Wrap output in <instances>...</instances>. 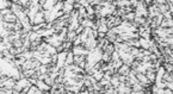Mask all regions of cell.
I'll return each instance as SVG.
<instances>
[{"mask_svg":"<svg viewBox=\"0 0 173 94\" xmlns=\"http://www.w3.org/2000/svg\"><path fill=\"white\" fill-rule=\"evenodd\" d=\"M35 85H36V86H37V87H38L43 93H49V89H50V87H51V86L47 85L43 80H37Z\"/></svg>","mask_w":173,"mask_h":94,"instance_id":"1","label":"cell"},{"mask_svg":"<svg viewBox=\"0 0 173 94\" xmlns=\"http://www.w3.org/2000/svg\"><path fill=\"white\" fill-rule=\"evenodd\" d=\"M85 60H86L85 55H74V63L75 64H79V63L85 61Z\"/></svg>","mask_w":173,"mask_h":94,"instance_id":"5","label":"cell"},{"mask_svg":"<svg viewBox=\"0 0 173 94\" xmlns=\"http://www.w3.org/2000/svg\"><path fill=\"white\" fill-rule=\"evenodd\" d=\"M2 20H4V22H7V23H16V22L18 20V18H17V16H16L13 12H11V13L4 16V19H2Z\"/></svg>","mask_w":173,"mask_h":94,"instance_id":"3","label":"cell"},{"mask_svg":"<svg viewBox=\"0 0 173 94\" xmlns=\"http://www.w3.org/2000/svg\"><path fill=\"white\" fill-rule=\"evenodd\" d=\"M11 1H12L13 4H19V5H20V0H11Z\"/></svg>","mask_w":173,"mask_h":94,"instance_id":"6","label":"cell"},{"mask_svg":"<svg viewBox=\"0 0 173 94\" xmlns=\"http://www.w3.org/2000/svg\"><path fill=\"white\" fill-rule=\"evenodd\" d=\"M74 63V54L72 50L67 51V56H66V61H65V65H69Z\"/></svg>","mask_w":173,"mask_h":94,"instance_id":"4","label":"cell"},{"mask_svg":"<svg viewBox=\"0 0 173 94\" xmlns=\"http://www.w3.org/2000/svg\"><path fill=\"white\" fill-rule=\"evenodd\" d=\"M129 71H130V65L123 63V64L117 69V73H116V74H118V75H128Z\"/></svg>","mask_w":173,"mask_h":94,"instance_id":"2","label":"cell"}]
</instances>
